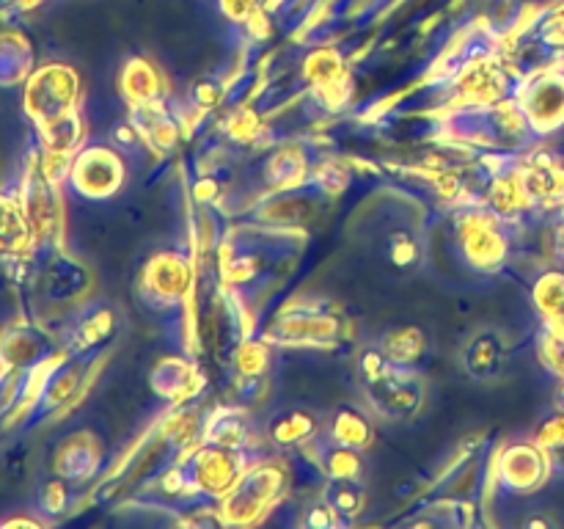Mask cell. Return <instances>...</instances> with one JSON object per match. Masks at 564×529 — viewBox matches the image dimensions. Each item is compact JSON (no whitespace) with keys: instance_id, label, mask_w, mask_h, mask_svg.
I'll list each match as a JSON object with an SVG mask.
<instances>
[{"instance_id":"1","label":"cell","mask_w":564,"mask_h":529,"mask_svg":"<svg viewBox=\"0 0 564 529\" xmlns=\"http://www.w3.org/2000/svg\"><path fill=\"white\" fill-rule=\"evenodd\" d=\"M80 99V77L66 64H42L31 72L22 91V108L33 121V127L42 121L64 116L77 108Z\"/></svg>"},{"instance_id":"2","label":"cell","mask_w":564,"mask_h":529,"mask_svg":"<svg viewBox=\"0 0 564 529\" xmlns=\"http://www.w3.org/2000/svg\"><path fill=\"white\" fill-rule=\"evenodd\" d=\"M284 488V468L273 463H259L242 474L240 483L224 496V516L226 521L248 523L268 510Z\"/></svg>"},{"instance_id":"3","label":"cell","mask_w":564,"mask_h":529,"mask_svg":"<svg viewBox=\"0 0 564 529\" xmlns=\"http://www.w3.org/2000/svg\"><path fill=\"white\" fill-rule=\"evenodd\" d=\"M69 185L77 196L102 202L110 198L124 182V163L119 152L108 147H86L72 158L69 165Z\"/></svg>"},{"instance_id":"4","label":"cell","mask_w":564,"mask_h":529,"mask_svg":"<svg viewBox=\"0 0 564 529\" xmlns=\"http://www.w3.org/2000/svg\"><path fill=\"white\" fill-rule=\"evenodd\" d=\"M246 472L248 466L240 450H235V446L213 444V441H207V446L193 452L191 463H187L191 485L209 496H226L237 483H240Z\"/></svg>"},{"instance_id":"5","label":"cell","mask_w":564,"mask_h":529,"mask_svg":"<svg viewBox=\"0 0 564 529\" xmlns=\"http://www.w3.org/2000/svg\"><path fill=\"white\" fill-rule=\"evenodd\" d=\"M367 391L369 402H372L383 417L391 419L413 417L424 402L422 380L413 373H408V367H394V364H391L383 375L367 380Z\"/></svg>"},{"instance_id":"6","label":"cell","mask_w":564,"mask_h":529,"mask_svg":"<svg viewBox=\"0 0 564 529\" xmlns=\"http://www.w3.org/2000/svg\"><path fill=\"white\" fill-rule=\"evenodd\" d=\"M551 474V455L538 441H516L499 455V479L516 494L538 490Z\"/></svg>"},{"instance_id":"7","label":"cell","mask_w":564,"mask_h":529,"mask_svg":"<svg viewBox=\"0 0 564 529\" xmlns=\"http://www.w3.org/2000/svg\"><path fill=\"white\" fill-rule=\"evenodd\" d=\"M463 253L479 270H496L507 257V237L499 229V215L468 213L457 224Z\"/></svg>"},{"instance_id":"8","label":"cell","mask_w":564,"mask_h":529,"mask_svg":"<svg viewBox=\"0 0 564 529\" xmlns=\"http://www.w3.org/2000/svg\"><path fill=\"white\" fill-rule=\"evenodd\" d=\"M529 127L538 132H551L564 125V75L562 72H543L529 83L521 102Z\"/></svg>"},{"instance_id":"9","label":"cell","mask_w":564,"mask_h":529,"mask_svg":"<svg viewBox=\"0 0 564 529\" xmlns=\"http://www.w3.org/2000/svg\"><path fill=\"white\" fill-rule=\"evenodd\" d=\"M36 248L31 220L20 193L0 191V262L14 264L28 259Z\"/></svg>"},{"instance_id":"10","label":"cell","mask_w":564,"mask_h":529,"mask_svg":"<svg viewBox=\"0 0 564 529\" xmlns=\"http://www.w3.org/2000/svg\"><path fill=\"white\" fill-rule=\"evenodd\" d=\"M193 268L191 259L180 251H160L158 257L149 259L147 273H143V287L152 292L158 301H180L191 292Z\"/></svg>"},{"instance_id":"11","label":"cell","mask_w":564,"mask_h":529,"mask_svg":"<svg viewBox=\"0 0 564 529\" xmlns=\"http://www.w3.org/2000/svg\"><path fill=\"white\" fill-rule=\"evenodd\" d=\"M47 342L33 328H6L0 334V367L9 373H28L47 358Z\"/></svg>"},{"instance_id":"12","label":"cell","mask_w":564,"mask_h":529,"mask_svg":"<svg viewBox=\"0 0 564 529\" xmlns=\"http://www.w3.org/2000/svg\"><path fill=\"white\" fill-rule=\"evenodd\" d=\"M116 331V314L108 306H91L83 309L66 328V345L72 353H91L102 347L105 342L113 336Z\"/></svg>"},{"instance_id":"13","label":"cell","mask_w":564,"mask_h":529,"mask_svg":"<svg viewBox=\"0 0 564 529\" xmlns=\"http://www.w3.org/2000/svg\"><path fill=\"white\" fill-rule=\"evenodd\" d=\"M77 384H80V369H77V364L72 361L53 364V367L47 369V375L42 378V384H39L36 400H33V411H31L33 422H39V419L47 417V413L58 411L69 397H75Z\"/></svg>"},{"instance_id":"14","label":"cell","mask_w":564,"mask_h":529,"mask_svg":"<svg viewBox=\"0 0 564 529\" xmlns=\"http://www.w3.org/2000/svg\"><path fill=\"white\" fill-rule=\"evenodd\" d=\"M507 361L505 336L499 331H479L466 347V369L479 380H490L501 373Z\"/></svg>"},{"instance_id":"15","label":"cell","mask_w":564,"mask_h":529,"mask_svg":"<svg viewBox=\"0 0 564 529\" xmlns=\"http://www.w3.org/2000/svg\"><path fill=\"white\" fill-rule=\"evenodd\" d=\"M33 72V47L20 31L0 33V88L25 83Z\"/></svg>"},{"instance_id":"16","label":"cell","mask_w":564,"mask_h":529,"mask_svg":"<svg viewBox=\"0 0 564 529\" xmlns=\"http://www.w3.org/2000/svg\"><path fill=\"white\" fill-rule=\"evenodd\" d=\"M83 132H86V125H83V116L77 108L69 110V114L55 116V119L36 125L39 147L50 154H72L80 147Z\"/></svg>"},{"instance_id":"17","label":"cell","mask_w":564,"mask_h":529,"mask_svg":"<svg viewBox=\"0 0 564 529\" xmlns=\"http://www.w3.org/2000/svg\"><path fill=\"white\" fill-rule=\"evenodd\" d=\"M97 450H94V441L88 435H69L64 444L55 452V472L58 477H64L66 483H80L88 474L97 468Z\"/></svg>"},{"instance_id":"18","label":"cell","mask_w":564,"mask_h":529,"mask_svg":"<svg viewBox=\"0 0 564 529\" xmlns=\"http://www.w3.org/2000/svg\"><path fill=\"white\" fill-rule=\"evenodd\" d=\"M152 386L158 395L169 397V400H185V397H191L198 389V375L182 358H163L154 367Z\"/></svg>"},{"instance_id":"19","label":"cell","mask_w":564,"mask_h":529,"mask_svg":"<svg viewBox=\"0 0 564 529\" xmlns=\"http://www.w3.org/2000/svg\"><path fill=\"white\" fill-rule=\"evenodd\" d=\"M121 88H124V97L130 99L135 108H141V105L158 102L163 80H160L158 69H154L152 64L135 58L124 66V75H121Z\"/></svg>"},{"instance_id":"20","label":"cell","mask_w":564,"mask_h":529,"mask_svg":"<svg viewBox=\"0 0 564 529\" xmlns=\"http://www.w3.org/2000/svg\"><path fill=\"white\" fill-rule=\"evenodd\" d=\"M86 279L88 276L80 264L66 257H58L50 262L47 273H44V295L50 301H69V298H75L83 290Z\"/></svg>"},{"instance_id":"21","label":"cell","mask_w":564,"mask_h":529,"mask_svg":"<svg viewBox=\"0 0 564 529\" xmlns=\"http://www.w3.org/2000/svg\"><path fill=\"white\" fill-rule=\"evenodd\" d=\"M317 419L308 411H292L279 413V417L270 422V439L281 446H303L306 441H312L317 435Z\"/></svg>"},{"instance_id":"22","label":"cell","mask_w":564,"mask_h":529,"mask_svg":"<svg viewBox=\"0 0 564 529\" xmlns=\"http://www.w3.org/2000/svg\"><path fill=\"white\" fill-rule=\"evenodd\" d=\"M330 439L341 446H350V450H367L372 444V424L356 408H339L334 413V424H330Z\"/></svg>"},{"instance_id":"23","label":"cell","mask_w":564,"mask_h":529,"mask_svg":"<svg viewBox=\"0 0 564 529\" xmlns=\"http://www.w3.org/2000/svg\"><path fill=\"white\" fill-rule=\"evenodd\" d=\"M424 347H427V342L419 328H394L380 342V350L394 367H411L413 361L424 356Z\"/></svg>"},{"instance_id":"24","label":"cell","mask_w":564,"mask_h":529,"mask_svg":"<svg viewBox=\"0 0 564 529\" xmlns=\"http://www.w3.org/2000/svg\"><path fill=\"white\" fill-rule=\"evenodd\" d=\"M325 501L334 507L339 516L356 518L361 516L364 507H367V490L361 488L358 479H334L325 490Z\"/></svg>"},{"instance_id":"25","label":"cell","mask_w":564,"mask_h":529,"mask_svg":"<svg viewBox=\"0 0 564 529\" xmlns=\"http://www.w3.org/2000/svg\"><path fill=\"white\" fill-rule=\"evenodd\" d=\"M317 463L325 468V474H328L330 479H358V474H361V468H364L358 450L341 446V444H336V441H334V446H328V450L323 446Z\"/></svg>"},{"instance_id":"26","label":"cell","mask_w":564,"mask_h":529,"mask_svg":"<svg viewBox=\"0 0 564 529\" xmlns=\"http://www.w3.org/2000/svg\"><path fill=\"white\" fill-rule=\"evenodd\" d=\"M207 441L213 444H224V446H235L240 450L242 444L248 441V424L240 413H220V417L209 419L207 422Z\"/></svg>"},{"instance_id":"27","label":"cell","mask_w":564,"mask_h":529,"mask_svg":"<svg viewBox=\"0 0 564 529\" xmlns=\"http://www.w3.org/2000/svg\"><path fill=\"white\" fill-rule=\"evenodd\" d=\"M534 303L545 317H554L564 306V270H545L534 284Z\"/></svg>"},{"instance_id":"28","label":"cell","mask_w":564,"mask_h":529,"mask_svg":"<svg viewBox=\"0 0 564 529\" xmlns=\"http://www.w3.org/2000/svg\"><path fill=\"white\" fill-rule=\"evenodd\" d=\"M303 77H306L312 86L325 88L330 83H336L341 77V58L334 50H317V53L308 55V61L303 64Z\"/></svg>"},{"instance_id":"29","label":"cell","mask_w":564,"mask_h":529,"mask_svg":"<svg viewBox=\"0 0 564 529\" xmlns=\"http://www.w3.org/2000/svg\"><path fill=\"white\" fill-rule=\"evenodd\" d=\"M69 507V488H66L64 477H55L42 483V488L36 490V510L47 518H58L61 512H66Z\"/></svg>"},{"instance_id":"30","label":"cell","mask_w":564,"mask_h":529,"mask_svg":"<svg viewBox=\"0 0 564 529\" xmlns=\"http://www.w3.org/2000/svg\"><path fill=\"white\" fill-rule=\"evenodd\" d=\"M235 364L240 378H262L264 367H268V347L262 342H242L235 353Z\"/></svg>"},{"instance_id":"31","label":"cell","mask_w":564,"mask_h":529,"mask_svg":"<svg viewBox=\"0 0 564 529\" xmlns=\"http://www.w3.org/2000/svg\"><path fill=\"white\" fill-rule=\"evenodd\" d=\"M538 441L551 455V463H564V411L545 419L538 430Z\"/></svg>"},{"instance_id":"32","label":"cell","mask_w":564,"mask_h":529,"mask_svg":"<svg viewBox=\"0 0 564 529\" xmlns=\"http://www.w3.org/2000/svg\"><path fill=\"white\" fill-rule=\"evenodd\" d=\"M268 174L273 176V180L284 182V185H292V182H297L306 174V160H303L301 152H295V149H286V152L275 154V158L270 160Z\"/></svg>"},{"instance_id":"33","label":"cell","mask_w":564,"mask_h":529,"mask_svg":"<svg viewBox=\"0 0 564 529\" xmlns=\"http://www.w3.org/2000/svg\"><path fill=\"white\" fill-rule=\"evenodd\" d=\"M540 350H543L545 367H549L554 375H560V378H564V336L556 334L554 328H549V334L543 336Z\"/></svg>"},{"instance_id":"34","label":"cell","mask_w":564,"mask_h":529,"mask_svg":"<svg viewBox=\"0 0 564 529\" xmlns=\"http://www.w3.org/2000/svg\"><path fill=\"white\" fill-rule=\"evenodd\" d=\"M226 130H229L235 138H240V141H253V138L259 136V116L248 108L235 110V114L229 116Z\"/></svg>"},{"instance_id":"35","label":"cell","mask_w":564,"mask_h":529,"mask_svg":"<svg viewBox=\"0 0 564 529\" xmlns=\"http://www.w3.org/2000/svg\"><path fill=\"white\" fill-rule=\"evenodd\" d=\"M193 99H196V105H202V108H213L220 99V86L213 80H202L193 88Z\"/></svg>"},{"instance_id":"36","label":"cell","mask_w":564,"mask_h":529,"mask_svg":"<svg viewBox=\"0 0 564 529\" xmlns=\"http://www.w3.org/2000/svg\"><path fill=\"white\" fill-rule=\"evenodd\" d=\"M549 323H551V328L556 331V334H562V336H564V306L560 309V312L554 314V317L549 320Z\"/></svg>"},{"instance_id":"37","label":"cell","mask_w":564,"mask_h":529,"mask_svg":"<svg viewBox=\"0 0 564 529\" xmlns=\"http://www.w3.org/2000/svg\"><path fill=\"white\" fill-rule=\"evenodd\" d=\"M556 400H560V408L564 411V378H562V386H560V397H556Z\"/></svg>"}]
</instances>
